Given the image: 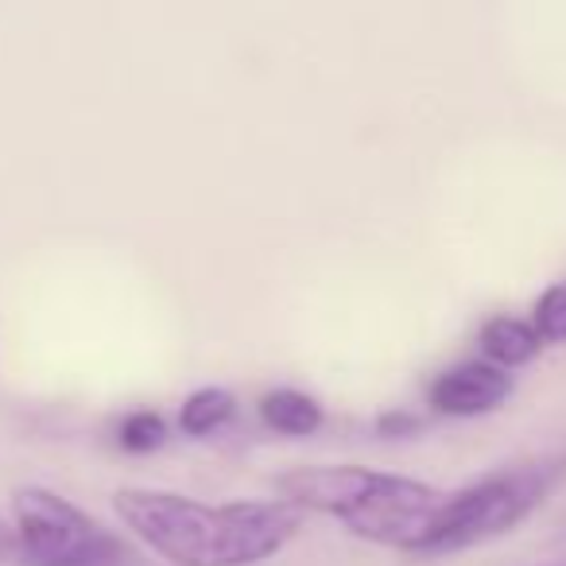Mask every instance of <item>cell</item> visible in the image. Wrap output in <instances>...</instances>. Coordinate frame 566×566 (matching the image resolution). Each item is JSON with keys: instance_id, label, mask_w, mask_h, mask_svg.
Wrapping results in <instances>:
<instances>
[{"instance_id": "11", "label": "cell", "mask_w": 566, "mask_h": 566, "mask_svg": "<svg viewBox=\"0 0 566 566\" xmlns=\"http://www.w3.org/2000/svg\"><path fill=\"white\" fill-rule=\"evenodd\" d=\"M419 427H423V423H419L416 416H408V411H388V416L377 419V431L388 434V439H403V434H416Z\"/></svg>"}, {"instance_id": "8", "label": "cell", "mask_w": 566, "mask_h": 566, "mask_svg": "<svg viewBox=\"0 0 566 566\" xmlns=\"http://www.w3.org/2000/svg\"><path fill=\"white\" fill-rule=\"evenodd\" d=\"M233 408H237V400H233V392H226V388H198V392H190L179 408L182 434L206 439V434L221 431V427L233 419Z\"/></svg>"}, {"instance_id": "1", "label": "cell", "mask_w": 566, "mask_h": 566, "mask_svg": "<svg viewBox=\"0 0 566 566\" xmlns=\"http://www.w3.org/2000/svg\"><path fill=\"white\" fill-rule=\"evenodd\" d=\"M117 520L167 566H260L300 535L292 501L206 504L167 489H120Z\"/></svg>"}, {"instance_id": "6", "label": "cell", "mask_w": 566, "mask_h": 566, "mask_svg": "<svg viewBox=\"0 0 566 566\" xmlns=\"http://www.w3.org/2000/svg\"><path fill=\"white\" fill-rule=\"evenodd\" d=\"M478 346H481V357L501 369H524L539 357L543 349V338L539 331L532 326V318H516V315H493L481 323L478 331Z\"/></svg>"}, {"instance_id": "9", "label": "cell", "mask_w": 566, "mask_h": 566, "mask_svg": "<svg viewBox=\"0 0 566 566\" xmlns=\"http://www.w3.org/2000/svg\"><path fill=\"white\" fill-rule=\"evenodd\" d=\"M532 326L539 331L543 346H566V280L539 292L532 307Z\"/></svg>"}, {"instance_id": "3", "label": "cell", "mask_w": 566, "mask_h": 566, "mask_svg": "<svg viewBox=\"0 0 566 566\" xmlns=\"http://www.w3.org/2000/svg\"><path fill=\"white\" fill-rule=\"evenodd\" d=\"M566 478V450L563 454H543L535 462L509 465V470L485 473L470 485L447 493L439 527L423 555H454V551L478 547L496 535L524 524L543 501Z\"/></svg>"}, {"instance_id": "10", "label": "cell", "mask_w": 566, "mask_h": 566, "mask_svg": "<svg viewBox=\"0 0 566 566\" xmlns=\"http://www.w3.org/2000/svg\"><path fill=\"white\" fill-rule=\"evenodd\" d=\"M164 439H167V423H164V416L151 408L133 411V416H125V423H120V447L133 450V454L159 450Z\"/></svg>"}, {"instance_id": "5", "label": "cell", "mask_w": 566, "mask_h": 566, "mask_svg": "<svg viewBox=\"0 0 566 566\" xmlns=\"http://www.w3.org/2000/svg\"><path fill=\"white\" fill-rule=\"evenodd\" d=\"M516 392V380L509 377V369L485 361V357H473V361L450 365L439 377L427 385V403H431L439 416L450 419H478L489 411L504 408Z\"/></svg>"}, {"instance_id": "2", "label": "cell", "mask_w": 566, "mask_h": 566, "mask_svg": "<svg viewBox=\"0 0 566 566\" xmlns=\"http://www.w3.org/2000/svg\"><path fill=\"white\" fill-rule=\"evenodd\" d=\"M275 489L303 512H326L361 539L411 555L427 551L447 504L442 489L369 465H303L283 473Z\"/></svg>"}, {"instance_id": "7", "label": "cell", "mask_w": 566, "mask_h": 566, "mask_svg": "<svg viewBox=\"0 0 566 566\" xmlns=\"http://www.w3.org/2000/svg\"><path fill=\"white\" fill-rule=\"evenodd\" d=\"M260 419L272 427L275 434H287V439H307L323 427L326 411L315 396L300 392V388H275L260 400Z\"/></svg>"}, {"instance_id": "4", "label": "cell", "mask_w": 566, "mask_h": 566, "mask_svg": "<svg viewBox=\"0 0 566 566\" xmlns=\"http://www.w3.org/2000/svg\"><path fill=\"white\" fill-rule=\"evenodd\" d=\"M20 555L32 566H125L128 551L102 520L51 489L28 485L12 496Z\"/></svg>"}]
</instances>
